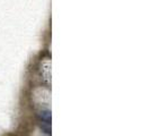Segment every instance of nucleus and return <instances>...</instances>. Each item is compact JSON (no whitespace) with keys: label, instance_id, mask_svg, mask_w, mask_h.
<instances>
[{"label":"nucleus","instance_id":"obj_2","mask_svg":"<svg viewBox=\"0 0 150 136\" xmlns=\"http://www.w3.org/2000/svg\"><path fill=\"white\" fill-rule=\"evenodd\" d=\"M40 128H41V130L44 133L45 135L51 136V128H50V125H47V124H44V122H41V121H40Z\"/></svg>","mask_w":150,"mask_h":136},{"label":"nucleus","instance_id":"obj_1","mask_svg":"<svg viewBox=\"0 0 150 136\" xmlns=\"http://www.w3.org/2000/svg\"><path fill=\"white\" fill-rule=\"evenodd\" d=\"M38 119L41 122L51 125V111L50 110H41L38 112Z\"/></svg>","mask_w":150,"mask_h":136}]
</instances>
